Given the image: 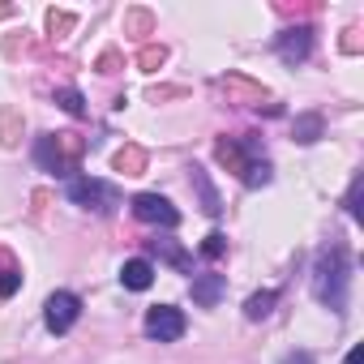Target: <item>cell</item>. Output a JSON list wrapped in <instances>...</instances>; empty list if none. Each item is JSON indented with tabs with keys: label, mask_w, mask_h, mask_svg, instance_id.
Listing matches in <instances>:
<instances>
[{
	"label": "cell",
	"mask_w": 364,
	"mask_h": 364,
	"mask_svg": "<svg viewBox=\"0 0 364 364\" xmlns=\"http://www.w3.org/2000/svg\"><path fill=\"white\" fill-rule=\"evenodd\" d=\"M274 304H279V291H274V287L253 291V296L245 300V317H249V321H262V317H270V313H274Z\"/></svg>",
	"instance_id": "obj_13"
},
{
	"label": "cell",
	"mask_w": 364,
	"mask_h": 364,
	"mask_svg": "<svg viewBox=\"0 0 364 364\" xmlns=\"http://www.w3.org/2000/svg\"><path fill=\"white\" fill-rule=\"evenodd\" d=\"M223 287H228L223 274H198V279H193V304L215 309V304L223 300Z\"/></svg>",
	"instance_id": "obj_10"
},
{
	"label": "cell",
	"mask_w": 364,
	"mask_h": 364,
	"mask_svg": "<svg viewBox=\"0 0 364 364\" xmlns=\"http://www.w3.org/2000/svg\"><path fill=\"white\" fill-rule=\"evenodd\" d=\"M129 206H133V215H137L141 223H150V228H163V232L180 228V210H176L167 198H159V193H137Z\"/></svg>",
	"instance_id": "obj_4"
},
{
	"label": "cell",
	"mask_w": 364,
	"mask_h": 364,
	"mask_svg": "<svg viewBox=\"0 0 364 364\" xmlns=\"http://www.w3.org/2000/svg\"><path fill=\"white\" fill-rule=\"evenodd\" d=\"M56 103H60L69 116H86V99H82V90H73V86H60V90H56Z\"/></svg>",
	"instance_id": "obj_17"
},
{
	"label": "cell",
	"mask_w": 364,
	"mask_h": 364,
	"mask_svg": "<svg viewBox=\"0 0 364 364\" xmlns=\"http://www.w3.org/2000/svg\"><path fill=\"white\" fill-rule=\"evenodd\" d=\"M146 334L159 338V343H176L180 334H185V313L171 309V304H154L146 313Z\"/></svg>",
	"instance_id": "obj_6"
},
{
	"label": "cell",
	"mask_w": 364,
	"mask_h": 364,
	"mask_svg": "<svg viewBox=\"0 0 364 364\" xmlns=\"http://www.w3.org/2000/svg\"><path fill=\"white\" fill-rule=\"evenodd\" d=\"M163 60H167V52H163L159 43H150V48H141V52H137V65H141L146 73H154V69H159Z\"/></svg>",
	"instance_id": "obj_18"
},
{
	"label": "cell",
	"mask_w": 364,
	"mask_h": 364,
	"mask_svg": "<svg viewBox=\"0 0 364 364\" xmlns=\"http://www.w3.org/2000/svg\"><path fill=\"white\" fill-rule=\"evenodd\" d=\"M279 364H313V355H309V351H287Z\"/></svg>",
	"instance_id": "obj_25"
},
{
	"label": "cell",
	"mask_w": 364,
	"mask_h": 364,
	"mask_svg": "<svg viewBox=\"0 0 364 364\" xmlns=\"http://www.w3.org/2000/svg\"><path fill=\"white\" fill-rule=\"evenodd\" d=\"M347 287H351V253H347L343 240H330L313 262V296L326 309L343 313L347 309Z\"/></svg>",
	"instance_id": "obj_1"
},
{
	"label": "cell",
	"mask_w": 364,
	"mask_h": 364,
	"mask_svg": "<svg viewBox=\"0 0 364 364\" xmlns=\"http://www.w3.org/2000/svg\"><path fill=\"white\" fill-rule=\"evenodd\" d=\"M343 364H364V351H360V347H351V351H347V360H343Z\"/></svg>",
	"instance_id": "obj_26"
},
{
	"label": "cell",
	"mask_w": 364,
	"mask_h": 364,
	"mask_svg": "<svg viewBox=\"0 0 364 364\" xmlns=\"http://www.w3.org/2000/svg\"><path fill=\"white\" fill-rule=\"evenodd\" d=\"M321 129H326V120H321L317 112H304V116H296V141H300V146H313V141L321 137Z\"/></svg>",
	"instance_id": "obj_15"
},
{
	"label": "cell",
	"mask_w": 364,
	"mask_h": 364,
	"mask_svg": "<svg viewBox=\"0 0 364 364\" xmlns=\"http://www.w3.org/2000/svg\"><path fill=\"white\" fill-rule=\"evenodd\" d=\"M120 283H124L129 291H146V287L154 283V266H150L146 257H129V262L120 266Z\"/></svg>",
	"instance_id": "obj_9"
},
{
	"label": "cell",
	"mask_w": 364,
	"mask_h": 364,
	"mask_svg": "<svg viewBox=\"0 0 364 364\" xmlns=\"http://www.w3.org/2000/svg\"><path fill=\"white\" fill-rule=\"evenodd\" d=\"M82 150H86V141H82L77 133H43V137L35 141V159H39V167L52 171V176L77 171Z\"/></svg>",
	"instance_id": "obj_2"
},
{
	"label": "cell",
	"mask_w": 364,
	"mask_h": 364,
	"mask_svg": "<svg viewBox=\"0 0 364 364\" xmlns=\"http://www.w3.org/2000/svg\"><path fill=\"white\" fill-rule=\"evenodd\" d=\"M73 22H77V18H73L69 9H52V14H48V31H52V35H65Z\"/></svg>",
	"instance_id": "obj_20"
},
{
	"label": "cell",
	"mask_w": 364,
	"mask_h": 364,
	"mask_svg": "<svg viewBox=\"0 0 364 364\" xmlns=\"http://www.w3.org/2000/svg\"><path fill=\"white\" fill-rule=\"evenodd\" d=\"M69 202L86 206V210H99V215H112L120 198H116L112 185H103V180H95V176H73L69 180Z\"/></svg>",
	"instance_id": "obj_3"
},
{
	"label": "cell",
	"mask_w": 364,
	"mask_h": 364,
	"mask_svg": "<svg viewBox=\"0 0 364 364\" xmlns=\"http://www.w3.org/2000/svg\"><path fill=\"white\" fill-rule=\"evenodd\" d=\"M14 129H18V112L5 107V146H18V133Z\"/></svg>",
	"instance_id": "obj_24"
},
{
	"label": "cell",
	"mask_w": 364,
	"mask_h": 364,
	"mask_svg": "<svg viewBox=\"0 0 364 364\" xmlns=\"http://www.w3.org/2000/svg\"><path fill=\"white\" fill-rule=\"evenodd\" d=\"M9 14H14V9H9V5H0V18H9Z\"/></svg>",
	"instance_id": "obj_27"
},
{
	"label": "cell",
	"mask_w": 364,
	"mask_h": 364,
	"mask_svg": "<svg viewBox=\"0 0 364 364\" xmlns=\"http://www.w3.org/2000/svg\"><path fill=\"white\" fill-rule=\"evenodd\" d=\"M253 154H257V137H219L215 141V159L228 167V171H236V176H245V167L253 163Z\"/></svg>",
	"instance_id": "obj_8"
},
{
	"label": "cell",
	"mask_w": 364,
	"mask_h": 364,
	"mask_svg": "<svg viewBox=\"0 0 364 364\" xmlns=\"http://www.w3.org/2000/svg\"><path fill=\"white\" fill-rule=\"evenodd\" d=\"M77 317H82V300H77L73 291H52V296H48V304H43V321H48L52 334L73 330Z\"/></svg>",
	"instance_id": "obj_5"
},
{
	"label": "cell",
	"mask_w": 364,
	"mask_h": 364,
	"mask_svg": "<svg viewBox=\"0 0 364 364\" xmlns=\"http://www.w3.org/2000/svg\"><path fill=\"white\" fill-rule=\"evenodd\" d=\"M360 193H364V176H355V180H351V189H347V198H343V206H347V215H351V219H360Z\"/></svg>",
	"instance_id": "obj_19"
},
{
	"label": "cell",
	"mask_w": 364,
	"mask_h": 364,
	"mask_svg": "<svg viewBox=\"0 0 364 364\" xmlns=\"http://www.w3.org/2000/svg\"><path fill=\"white\" fill-rule=\"evenodd\" d=\"M189 180H193V189H198V198H202V210H206V215H219L223 202H219V193H215V185H210V176H206L202 167H189Z\"/></svg>",
	"instance_id": "obj_11"
},
{
	"label": "cell",
	"mask_w": 364,
	"mask_h": 364,
	"mask_svg": "<svg viewBox=\"0 0 364 364\" xmlns=\"http://www.w3.org/2000/svg\"><path fill=\"white\" fill-rule=\"evenodd\" d=\"M274 52H279L283 65H304L309 52H313V26H287L274 39Z\"/></svg>",
	"instance_id": "obj_7"
},
{
	"label": "cell",
	"mask_w": 364,
	"mask_h": 364,
	"mask_svg": "<svg viewBox=\"0 0 364 364\" xmlns=\"http://www.w3.org/2000/svg\"><path fill=\"white\" fill-rule=\"evenodd\" d=\"M223 253H228V236L223 232H210L202 240V257H223Z\"/></svg>",
	"instance_id": "obj_21"
},
{
	"label": "cell",
	"mask_w": 364,
	"mask_h": 364,
	"mask_svg": "<svg viewBox=\"0 0 364 364\" xmlns=\"http://www.w3.org/2000/svg\"><path fill=\"white\" fill-rule=\"evenodd\" d=\"M22 287V270L18 266H5V270H0V296H14Z\"/></svg>",
	"instance_id": "obj_22"
},
{
	"label": "cell",
	"mask_w": 364,
	"mask_h": 364,
	"mask_svg": "<svg viewBox=\"0 0 364 364\" xmlns=\"http://www.w3.org/2000/svg\"><path fill=\"white\" fill-rule=\"evenodd\" d=\"M112 163H116V171H124V176H141V167H146V150H141V146H120Z\"/></svg>",
	"instance_id": "obj_14"
},
{
	"label": "cell",
	"mask_w": 364,
	"mask_h": 364,
	"mask_svg": "<svg viewBox=\"0 0 364 364\" xmlns=\"http://www.w3.org/2000/svg\"><path fill=\"white\" fill-rule=\"evenodd\" d=\"M146 245H150V253H159V257H163V262H171L176 270H189V253L180 249L171 236H154V240H146Z\"/></svg>",
	"instance_id": "obj_12"
},
{
	"label": "cell",
	"mask_w": 364,
	"mask_h": 364,
	"mask_svg": "<svg viewBox=\"0 0 364 364\" xmlns=\"http://www.w3.org/2000/svg\"><path fill=\"white\" fill-rule=\"evenodd\" d=\"M95 69H99V73H116V69H120V52H116V48H107V52L99 56V65H95Z\"/></svg>",
	"instance_id": "obj_23"
},
{
	"label": "cell",
	"mask_w": 364,
	"mask_h": 364,
	"mask_svg": "<svg viewBox=\"0 0 364 364\" xmlns=\"http://www.w3.org/2000/svg\"><path fill=\"white\" fill-rule=\"evenodd\" d=\"M240 180H245L249 189H262V185H270V163H266V159H253V163L245 167V176H240Z\"/></svg>",
	"instance_id": "obj_16"
}]
</instances>
